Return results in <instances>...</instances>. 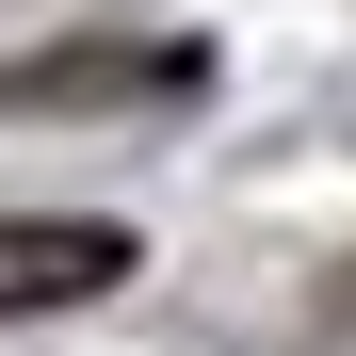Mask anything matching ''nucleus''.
Masks as SVG:
<instances>
[{
	"instance_id": "1",
	"label": "nucleus",
	"mask_w": 356,
	"mask_h": 356,
	"mask_svg": "<svg viewBox=\"0 0 356 356\" xmlns=\"http://www.w3.org/2000/svg\"><path fill=\"white\" fill-rule=\"evenodd\" d=\"M113 275H130V227H97V211H0V324L97 308Z\"/></svg>"
}]
</instances>
